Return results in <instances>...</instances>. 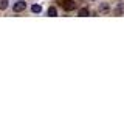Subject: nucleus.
<instances>
[{"instance_id":"obj_8","label":"nucleus","mask_w":124,"mask_h":134,"mask_svg":"<svg viewBox=\"0 0 124 134\" xmlns=\"http://www.w3.org/2000/svg\"><path fill=\"white\" fill-rule=\"evenodd\" d=\"M8 8V0H0V9H6Z\"/></svg>"},{"instance_id":"obj_4","label":"nucleus","mask_w":124,"mask_h":134,"mask_svg":"<svg viewBox=\"0 0 124 134\" xmlns=\"http://www.w3.org/2000/svg\"><path fill=\"white\" fill-rule=\"evenodd\" d=\"M115 16H121V14H124V3H120L116 8H115Z\"/></svg>"},{"instance_id":"obj_7","label":"nucleus","mask_w":124,"mask_h":134,"mask_svg":"<svg viewBox=\"0 0 124 134\" xmlns=\"http://www.w3.org/2000/svg\"><path fill=\"white\" fill-rule=\"evenodd\" d=\"M31 11H33V13H37V14H39V13L42 11V6H40V5H33Z\"/></svg>"},{"instance_id":"obj_1","label":"nucleus","mask_w":124,"mask_h":134,"mask_svg":"<svg viewBox=\"0 0 124 134\" xmlns=\"http://www.w3.org/2000/svg\"><path fill=\"white\" fill-rule=\"evenodd\" d=\"M61 6L65 11H73L75 8H78V5H76L75 0H61Z\"/></svg>"},{"instance_id":"obj_2","label":"nucleus","mask_w":124,"mask_h":134,"mask_svg":"<svg viewBox=\"0 0 124 134\" xmlns=\"http://www.w3.org/2000/svg\"><path fill=\"white\" fill-rule=\"evenodd\" d=\"M25 8H27V2H25V0H17V2L13 5V9H14L16 13L25 11Z\"/></svg>"},{"instance_id":"obj_5","label":"nucleus","mask_w":124,"mask_h":134,"mask_svg":"<svg viewBox=\"0 0 124 134\" xmlns=\"http://www.w3.org/2000/svg\"><path fill=\"white\" fill-rule=\"evenodd\" d=\"M90 14V9L89 8H81L79 11H78V16L79 17H85V16H89Z\"/></svg>"},{"instance_id":"obj_6","label":"nucleus","mask_w":124,"mask_h":134,"mask_svg":"<svg viewBox=\"0 0 124 134\" xmlns=\"http://www.w3.org/2000/svg\"><path fill=\"white\" fill-rule=\"evenodd\" d=\"M47 13H48V16H50V17H56V16H58V11H56V8H54V6H50Z\"/></svg>"},{"instance_id":"obj_3","label":"nucleus","mask_w":124,"mask_h":134,"mask_svg":"<svg viewBox=\"0 0 124 134\" xmlns=\"http://www.w3.org/2000/svg\"><path fill=\"white\" fill-rule=\"evenodd\" d=\"M98 11H99V13H109V11H110V5H109V3H101L99 8H98Z\"/></svg>"}]
</instances>
